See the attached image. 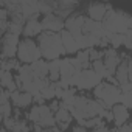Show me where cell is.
<instances>
[{
	"instance_id": "1",
	"label": "cell",
	"mask_w": 132,
	"mask_h": 132,
	"mask_svg": "<svg viewBox=\"0 0 132 132\" xmlns=\"http://www.w3.org/2000/svg\"><path fill=\"white\" fill-rule=\"evenodd\" d=\"M39 48H40V53L45 59H50V61H56L64 51V45H62V39H61V34L59 33H50V31H44L40 36H39Z\"/></svg>"
},
{
	"instance_id": "2",
	"label": "cell",
	"mask_w": 132,
	"mask_h": 132,
	"mask_svg": "<svg viewBox=\"0 0 132 132\" xmlns=\"http://www.w3.org/2000/svg\"><path fill=\"white\" fill-rule=\"evenodd\" d=\"M129 17L130 14H126L124 11L109 8L103 20V28L107 34H126L129 30Z\"/></svg>"
},
{
	"instance_id": "3",
	"label": "cell",
	"mask_w": 132,
	"mask_h": 132,
	"mask_svg": "<svg viewBox=\"0 0 132 132\" xmlns=\"http://www.w3.org/2000/svg\"><path fill=\"white\" fill-rule=\"evenodd\" d=\"M121 90L110 84V82H101L95 87V96L98 101L103 103L104 107H113L115 104H120L121 103Z\"/></svg>"
},
{
	"instance_id": "4",
	"label": "cell",
	"mask_w": 132,
	"mask_h": 132,
	"mask_svg": "<svg viewBox=\"0 0 132 132\" xmlns=\"http://www.w3.org/2000/svg\"><path fill=\"white\" fill-rule=\"evenodd\" d=\"M40 48L39 45L33 40V39H23L19 44V50H17V59L20 62H25V65H31L37 61H40Z\"/></svg>"
},
{
	"instance_id": "5",
	"label": "cell",
	"mask_w": 132,
	"mask_h": 132,
	"mask_svg": "<svg viewBox=\"0 0 132 132\" xmlns=\"http://www.w3.org/2000/svg\"><path fill=\"white\" fill-rule=\"evenodd\" d=\"M28 118L34 123V124H39L40 127H53L56 124V118L50 109V106H34L31 110H30V115Z\"/></svg>"
},
{
	"instance_id": "6",
	"label": "cell",
	"mask_w": 132,
	"mask_h": 132,
	"mask_svg": "<svg viewBox=\"0 0 132 132\" xmlns=\"http://www.w3.org/2000/svg\"><path fill=\"white\" fill-rule=\"evenodd\" d=\"M101 76L93 72L92 69L82 70V72H76L73 79H72V87H79V89H92L96 87L98 84H101Z\"/></svg>"
},
{
	"instance_id": "7",
	"label": "cell",
	"mask_w": 132,
	"mask_h": 132,
	"mask_svg": "<svg viewBox=\"0 0 132 132\" xmlns=\"http://www.w3.org/2000/svg\"><path fill=\"white\" fill-rule=\"evenodd\" d=\"M19 44H20L19 36L11 34V33L3 34V39H2V56H3V59H13V56L17 54Z\"/></svg>"
},
{
	"instance_id": "8",
	"label": "cell",
	"mask_w": 132,
	"mask_h": 132,
	"mask_svg": "<svg viewBox=\"0 0 132 132\" xmlns=\"http://www.w3.org/2000/svg\"><path fill=\"white\" fill-rule=\"evenodd\" d=\"M84 22H86L84 16H70L65 20V30L72 33L75 39H78L84 34Z\"/></svg>"
},
{
	"instance_id": "9",
	"label": "cell",
	"mask_w": 132,
	"mask_h": 132,
	"mask_svg": "<svg viewBox=\"0 0 132 132\" xmlns=\"http://www.w3.org/2000/svg\"><path fill=\"white\" fill-rule=\"evenodd\" d=\"M40 23H42V28L45 31H50V33L62 31V28L65 27V22L62 20V17H59L56 14H47V16H44V19L40 20Z\"/></svg>"
},
{
	"instance_id": "10",
	"label": "cell",
	"mask_w": 132,
	"mask_h": 132,
	"mask_svg": "<svg viewBox=\"0 0 132 132\" xmlns=\"http://www.w3.org/2000/svg\"><path fill=\"white\" fill-rule=\"evenodd\" d=\"M103 61H104V65L107 67V70L112 75V73L117 72V69L120 67V64L123 62V57L118 54V51L115 48H109V50L104 51V59Z\"/></svg>"
},
{
	"instance_id": "11",
	"label": "cell",
	"mask_w": 132,
	"mask_h": 132,
	"mask_svg": "<svg viewBox=\"0 0 132 132\" xmlns=\"http://www.w3.org/2000/svg\"><path fill=\"white\" fill-rule=\"evenodd\" d=\"M110 5H106V3H90L87 11H89V19L95 20V22H100V20H104L107 11H109Z\"/></svg>"
},
{
	"instance_id": "12",
	"label": "cell",
	"mask_w": 132,
	"mask_h": 132,
	"mask_svg": "<svg viewBox=\"0 0 132 132\" xmlns=\"http://www.w3.org/2000/svg\"><path fill=\"white\" fill-rule=\"evenodd\" d=\"M84 34H89V36H95L98 39H103L107 36V33L104 31L103 28V23L100 22H95L92 19H86L84 22Z\"/></svg>"
},
{
	"instance_id": "13",
	"label": "cell",
	"mask_w": 132,
	"mask_h": 132,
	"mask_svg": "<svg viewBox=\"0 0 132 132\" xmlns=\"http://www.w3.org/2000/svg\"><path fill=\"white\" fill-rule=\"evenodd\" d=\"M112 117H113V123L118 126V127H121L123 124H126V121L129 120V110H127V107L124 106V104H115L113 107H112Z\"/></svg>"
},
{
	"instance_id": "14",
	"label": "cell",
	"mask_w": 132,
	"mask_h": 132,
	"mask_svg": "<svg viewBox=\"0 0 132 132\" xmlns=\"http://www.w3.org/2000/svg\"><path fill=\"white\" fill-rule=\"evenodd\" d=\"M59 34H61V39H62V45H64V48H65V51H67V53L75 54V53L81 51L79 47H78V42H76V39L73 37L72 33H69L67 30H62Z\"/></svg>"
},
{
	"instance_id": "15",
	"label": "cell",
	"mask_w": 132,
	"mask_h": 132,
	"mask_svg": "<svg viewBox=\"0 0 132 132\" xmlns=\"http://www.w3.org/2000/svg\"><path fill=\"white\" fill-rule=\"evenodd\" d=\"M11 101H13V104L16 107H27V106L31 104L33 95H30L28 92H19V90H16V92L11 93Z\"/></svg>"
},
{
	"instance_id": "16",
	"label": "cell",
	"mask_w": 132,
	"mask_h": 132,
	"mask_svg": "<svg viewBox=\"0 0 132 132\" xmlns=\"http://www.w3.org/2000/svg\"><path fill=\"white\" fill-rule=\"evenodd\" d=\"M44 28H42V23L37 20V19H30V20H27L25 22V27H23V36H27L28 39L30 37H33V36H40Z\"/></svg>"
},
{
	"instance_id": "17",
	"label": "cell",
	"mask_w": 132,
	"mask_h": 132,
	"mask_svg": "<svg viewBox=\"0 0 132 132\" xmlns=\"http://www.w3.org/2000/svg\"><path fill=\"white\" fill-rule=\"evenodd\" d=\"M127 61L129 59H124L121 64H120V67L117 69V72H115V75H117V82L123 87V86H126L127 82H130L129 81V69H127Z\"/></svg>"
},
{
	"instance_id": "18",
	"label": "cell",
	"mask_w": 132,
	"mask_h": 132,
	"mask_svg": "<svg viewBox=\"0 0 132 132\" xmlns=\"http://www.w3.org/2000/svg\"><path fill=\"white\" fill-rule=\"evenodd\" d=\"M48 76H50V81L53 82L61 81V61L59 59L48 62Z\"/></svg>"
},
{
	"instance_id": "19",
	"label": "cell",
	"mask_w": 132,
	"mask_h": 132,
	"mask_svg": "<svg viewBox=\"0 0 132 132\" xmlns=\"http://www.w3.org/2000/svg\"><path fill=\"white\" fill-rule=\"evenodd\" d=\"M2 87L10 90L11 93L16 92L17 89V82L14 81L13 78V72H6V70H2Z\"/></svg>"
},
{
	"instance_id": "20",
	"label": "cell",
	"mask_w": 132,
	"mask_h": 132,
	"mask_svg": "<svg viewBox=\"0 0 132 132\" xmlns=\"http://www.w3.org/2000/svg\"><path fill=\"white\" fill-rule=\"evenodd\" d=\"M31 70L34 72V75H36L37 78H40V79H47L45 76L48 75V62H45V61L40 59V61L31 64Z\"/></svg>"
},
{
	"instance_id": "21",
	"label": "cell",
	"mask_w": 132,
	"mask_h": 132,
	"mask_svg": "<svg viewBox=\"0 0 132 132\" xmlns=\"http://www.w3.org/2000/svg\"><path fill=\"white\" fill-rule=\"evenodd\" d=\"M92 70L93 72H96L101 78H110L112 75H110V72L107 70V67H106V65H104V61H95L93 62V65H92Z\"/></svg>"
},
{
	"instance_id": "22",
	"label": "cell",
	"mask_w": 132,
	"mask_h": 132,
	"mask_svg": "<svg viewBox=\"0 0 132 132\" xmlns=\"http://www.w3.org/2000/svg\"><path fill=\"white\" fill-rule=\"evenodd\" d=\"M54 118H56V123H57V124H62V123H70L72 115H70V110L61 107V109L54 113Z\"/></svg>"
},
{
	"instance_id": "23",
	"label": "cell",
	"mask_w": 132,
	"mask_h": 132,
	"mask_svg": "<svg viewBox=\"0 0 132 132\" xmlns=\"http://www.w3.org/2000/svg\"><path fill=\"white\" fill-rule=\"evenodd\" d=\"M14 69H20L19 64L16 59H2V70H6V72H13Z\"/></svg>"
},
{
	"instance_id": "24",
	"label": "cell",
	"mask_w": 132,
	"mask_h": 132,
	"mask_svg": "<svg viewBox=\"0 0 132 132\" xmlns=\"http://www.w3.org/2000/svg\"><path fill=\"white\" fill-rule=\"evenodd\" d=\"M40 95L44 96V100H53V98H56V87H54V82H53V84H48V86L40 92Z\"/></svg>"
},
{
	"instance_id": "25",
	"label": "cell",
	"mask_w": 132,
	"mask_h": 132,
	"mask_svg": "<svg viewBox=\"0 0 132 132\" xmlns=\"http://www.w3.org/2000/svg\"><path fill=\"white\" fill-rule=\"evenodd\" d=\"M109 40L113 48H118L120 45L124 44V34H109Z\"/></svg>"
},
{
	"instance_id": "26",
	"label": "cell",
	"mask_w": 132,
	"mask_h": 132,
	"mask_svg": "<svg viewBox=\"0 0 132 132\" xmlns=\"http://www.w3.org/2000/svg\"><path fill=\"white\" fill-rule=\"evenodd\" d=\"M121 104H124L127 109L132 107V90L123 92V95H121Z\"/></svg>"
},
{
	"instance_id": "27",
	"label": "cell",
	"mask_w": 132,
	"mask_h": 132,
	"mask_svg": "<svg viewBox=\"0 0 132 132\" xmlns=\"http://www.w3.org/2000/svg\"><path fill=\"white\" fill-rule=\"evenodd\" d=\"M0 112H2V118L3 120H8L11 118V104H2V107H0Z\"/></svg>"
},
{
	"instance_id": "28",
	"label": "cell",
	"mask_w": 132,
	"mask_h": 132,
	"mask_svg": "<svg viewBox=\"0 0 132 132\" xmlns=\"http://www.w3.org/2000/svg\"><path fill=\"white\" fill-rule=\"evenodd\" d=\"M124 47L132 50V30H129L126 34H124Z\"/></svg>"
},
{
	"instance_id": "29",
	"label": "cell",
	"mask_w": 132,
	"mask_h": 132,
	"mask_svg": "<svg viewBox=\"0 0 132 132\" xmlns=\"http://www.w3.org/2000/svg\"><path fill=\"white\" fill-rule=\"evenodd\" d=\"M120 132H132V123H129V124H123V126L120 127Z\"/></svg>"
},
{
	"instance_id": "30",
	"label": "cell",
	"mask_w": 132,
	"mask_h": 132,
	"mask_svg": "<svg viewBox=\"0 0 132 132\" xmlns=\"http://www.w3.org/2000/svg\"><path fill=\"white\" fill-rule=\"evenodd\" d=\"M127 69H129V81L132 82V59L127 61Z\"/></svg>"
},
{
	"instance_id": "31",
	"label": "cell",
	"mask_w": 132,
	"mask_h": 132,
	"mask_svg": "<svg viewBox=\"0 0 132 132\" xmlns=\"http://www.w3.org/2000/svg\"><path fill=\"white\" fill-rule=\"evenodd\" d=\"M95 132H110V130H109L104 124H101V126H98V127L95 129Z\"/></svg>"
},
{
	"instance_id": "32",
	"label": "cell",
	"mask_w": 132,
	"mask_h": 132,
	"mask_svg": "<svg viewBox=\"0 0 132 132\" xmlns=\"http://www.w3.org/2000/svg\"><path fill=\"white\" fill-rule=\"evenodd\" d=\"M73 132H87V130H86V127L78 126V127H75V129H73Z\"/></svg>"
},
{
	"instance_id": "33",
	"label": "cell",
	"mask_w": 132,
	"mask_h": 132,
	"mask_svg": "<svg viewBox=\"0 0 132 132\" xmlns=\"http://www.w3.org/2000/svg\"><path fill=\"white\" fill-rule=\"evenodd\" d=\"M45 132H61V129H51V130H45Z\"/></svg>"
},
{
	"instance_id": "34",
	"label": "cell",
	"mask_w": 132,
	"mask_h": 132,
	"mask_svg": "<svg viewBox=\"0 0 132 132\" xmlns=\"http://www.w3.org/2000/svg\"><path fill=\"white\" fill-rule=\"evenodd\" d=\"M2 132H8V130H6V129H5V127H3V129H2Z\"/></svg>"
},
{
	"instance_id": "35",
	"label": "cell",
	"mask_w": 132,
	"mask_h": 132,
	"mask_svg": "<svg viewBox=\"0 0 132 132\" xmlns=\"http://www.w3.org/2000/svg\"><path fill=\"white\" fill-rule=\"evenodd\" d=\"M8 132H10V130H8Z\"/></svg>"
}]
</instances>
